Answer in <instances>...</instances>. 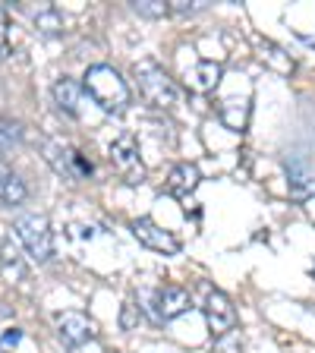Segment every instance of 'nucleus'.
Masks as SVG:
<instances>
[{
    "label": "nucleus",
    "mask_w": 315,
    "mask_h": 353,
    "mask_svg": "<svg viewBox=\"0 0 315 353\" xmlns=\"http://www.w3.org/2000/svg\"><path fill=\"white\" fill-rule=\"evenodd\" d=\"M142 303H145L142 309H148L154 322L161 325V322H170V319H176V316H183L192 300H190V290H186V287L164 284V287H158V290H145V294H142Z\"/></svg>",
    "instance_id": "4"
},
{
    "label": "nucleus",
    "mask_w": 315,
    "mask_h": 353,
    "mask_svg": "<svg viewBox=\"0 0 315 353\" xmlns=\"http://www.w3.org/2000/svg\"><path fill=\"white\" fill-rule=\"evenodd\" d=\"M0 19H7V10H3V7H0Z\"/></svg>",
    "instance_id": "23"
},
{
    "label": "nucleus",
    "mask_w": 315,
    "mask_h": 353,
    "mask_svg": "<svg viewBox=\"0 0 315 353\" xmlns=\"http://www.w3.org/2000/svg\"><path fill=\"white\" fill-rule=\"evenodd\" d=\"M136 79H139L142 98H145L152 108H174L176 104V95H180V92H176V82L170 79L158 63H152V60L136 63Z\"/></svg>",
    "instance_id": "2"
},
{
    "label": "nucleus",
    "mask_w": 315,
    "mask_h": 353,
    "mask_svg": "<svg viewBox=\"0 0 315 353\" xmlns=\"http://www.w3.org/2000/svg\"><path fill=\"white\" fill-rule=\"evenodd\" d=\"M130 230H132V236H136L142 246H148V250H154V252H164V256H176V252H180V240H176L170 230L158 228L152 218L132 221Z\"/></svg>",
    "instance_id": "7"
},
{
    "label": "nucleus",
    "mask_w": 315,
    "mask_h": 353,
    "mask_svg": "<svg viewBox=\"0 0 315 353\" xmlns=\"http://www.w3.org/2000/svg\"><path fill=\"white\" fill-rule=\"evenodd\" d=\"M287 186L294 199H312L315 196V168H309L300 158H287Z\"/></svg>",
    "instance_id": "10"
},
{
    "label": "nucleus",
    "mask_w": 315,
    "mask_h": 353,
    "mask_svg": "<svg viewBox=\"0 0 315 353\" xmlns=\"http://www.w3.org/2000/svg\"><path fill=\"white\" fill-rule=\"evenodd\" d=\"M57 338L63 341V347L79 350L82 344H88L95 338V322L88 316H82V312H63L57 319Z\"/></svg>",
    "instance_id": "9"
},
{
    "label": "nucleus",
    "mask_w": 315,
    "mask_h": 353,
    "mask_svg": "<svg viewBox=\"0 0 315 353\" xmlns=\"http://www.w3.org/2000/svg\"><path fill=\"white\" fill-rule=\"evenodd\" d=\"M19 136H22L19 123H13V120H0V154L10 152V148L19 142Z\"/></svg>",
    "instance_id": "16"
},
{
    "label": "nucleus",
    "mask_w": 315,
    "mask_h": 353,
    "mask_svg": "<svg viewBox=\"0 0 315 353\" xmlns=\"http://www.w3.org/2000/svg\"><path fill=\"white\" fill-rule=\"evenodd\" d=\"M82 95H85V88L79 85V82L73 79H57V85H54V104H57L63 114H70V117H79V108H82Z\"/></svg>",
    "instance_id": "12"
},
{
    "label": "nucleus",
    "mask_w": 315,
    "mask_h": 353,
    "mask_svg": "<svg viewBox=\"0 0 315 353\" xmlns=\"http://www.w3.org/2000/svg\"><path fill=\"white\" fill-rule=\"evenodd\" d=\"M110 161L130 183H139L142 174H145V168L139 161V142L132 139L130 132H120L117 139L110 142Z\"/></svg>",
    "instance_id": "6"
},
{
    "label": "nucleus",
    "mask_w": 315,
    "mask_h": 353,
    "mask_svg": "<svg viewBox=\"0 0 315 353\" xmlns=\"http://www.w3.org/2000/svg\"><path fill=\"white\" fill-rule=\"evenodd\" d=\"M196 186H199V170L192 168V164H176V168L170 170V176H167L170 196L186 199L192 190H196Z\"/></svg>",
    "instance_id": "14"
},
{
    "label": "nucleus",
    "mask_w": 315,
    "mask_h": 353,
    "mask_svg": "<svg viewBox=\"0 0 315 353\" xmlns=\"http://www.w3.org/2000/svg\"><path fill=\"white\" fill-rule=\"evenodd\" d=\"M212 353H243V341H240V331H227L224 338H218V344H214Z\"/></svg>",
    "instance_id": "17"
},
{
    "label": "nucleus",
    "mask_w": 315,
    "mask_h": 353,
    "mask_svg": "<svg viewBox=\"0 0 315 353\" xmlns=\"http://www.w3.org/2000/svg\"><path fill=\"white\" fill-rule=\"evenodd\" d=\"M221 63H214V60H202V63H196L192 70H186V85L192 88V92H212L214 85L221 82Z\"/></svg>",
    "instance_id": "13"
},
{
    "label": "nucleus",
    "mask_w": 315,
    "mask_h": 353,
    "mask_svg": "<svg viewBox=\"0 0 315 353\" xmlns=\"http://www.w3.org/2000/svg\"><path fill=\"white\" fill-rule=\"evenodd\" d=\"M13 230L35 262H48V259L54 256V234H51V224H48L44 214H19Z\"/></svg>",
    "instance_id": "3"
},
{
    "label": "nucleus",
    "mask_w": 315,
    "mask_h": 353,
    "mask_svg": "<svg viewBox=\"0 0 315 353\" xmlns=\"http://www.w3.org/2000/svg\"><path fill=\"white\" fill-rule=\"evenodd\" d=\"M29 196V186L16 170H10L0 161V205H22Z\"/></svg>",
    "instance_id": "11"
},
{
    "label": "nucleus",
    "mask_w": 315,
    "mask_h": 353,
    "mask_svg": "<svg viewBox=\"0 0 315 353\" xmlns=\"http://www.w3.org/2000/svg\"><path fill=\"white\" fill-rule=\"evenodd\" d=\"M35 22H38V26H44V32H48V35H54V32L60 29V19H57V13H54V10H44V13H38Z\"/></svg>",
    "instance_id": "19"
},
{
    "label": "nucleus",
    "mask_w": 315,
    "mask_h": 353,
    "mask_svg": "<svg viewBox=\"0 0 315 353\" xmlns=\"http://www.w3.org/2000/svg\"><path fill=\"white\" fill-rule=\"evenodd\" d=\"M139 319H142V306H132V303H126L123 312H120V328L132 331L136 325H139Z\"/></svg>",
    "instance_id": "18"
},
{
    "label": "nucleus",
    "mask_w": 315,
    "mask_h": 353,
    "mask_svg": "<svg viewBox=\"0 0 315 353\" xmlns=\"http://www.w3.org/2000/svg\"><path fill=\"white\" fill-rule=\"evenodd\" d=\"M0 353H10V350H7V347H3V344H0Z\"/></svg>",
    "instance_id": "24"
},
{
    "label": "nucleus",
    "mask_w": 315,
    "mask_h": 353,
    "mask_svg": "<svg viewBox=\"0 0 315 353\" xmlns=\"http://www.w3.org/2000/svg\"><path fill=\"white\" fill-rule=\"evenodd\" d=\"M205 322H208V328H212L214 338H224L227 331L236 328V309H234V303H230L227 294H221V290H208Z\"/></svg>",
    "instance_id": "8"
},
{
    "label": "nucleus",
    "mask_w": 315,
    "mask_h": 353,
    "mask_svg": "<svg viewBox=\"0 0 315 353\" xmlns=\"http://www.w3.org/2000/svg\"><path fill=\"white\" fill-rule=\"evenodd\" d=\"M10 316V306H3V303H0V319H7Z\"/></svg>",
    "instance_id": "22"
},
{
    "label": "nucleus",
    "mask_w": 315,
    "mask_h": 353,
    "mask_svg": "<svg viewBox=\"0 0 315 353\" xmlns=\"http://www.w3.org/2000/svg\"><path fill=\"white\" fill-rule=\"evenodd\" d=\"M44 158H48V164L60 176H70V180H79V176L92 174V161H85L76 148L63 145V142H54V139L44 142Z\"/></svg>",
    "instance_id": "5"
},
{
    "label": "nucleus",
    "mask_w": 315,
    "mask_h": 353,
    "mask_svg": "<svg viewBox=\"0 0 315 353\" xmlns=\"http://www.w3.org/2000/svg\"><path fill=\"white\" fill-rule=\"evenodd\" d=\"M13 51V44H10V29H7V19H0V60L7 57Z\"/></svg>",
    "instance_id": "21"
},
{
    "label": "nucleus",
    "mask_w": 315,
    "mask_h": 353,
    "mask_svg": "<svg viewBox=\"0 0 315 353\" xmlns=\"http://www.w3.org/2000/svg\"><path fill=\"white\" fill-rule=\"evenodd\" d=\"M202 7H205V3H192V0H174V3H170V13L192 16V13H199Z\"/></svg>",
    "instance_id": "20"
},
{
    "label": "nucleus",
    "mask_w": 315,
    "mask_h": 353,
    "mask_svg": "<svg viewBox=\"0 0 315 353\" xmlns=\"http://www.w3.org/2000/svg\"><path fill=\"white\" fill-rule=\"evenodd\" d=\"M82 88H85L88 98H92L101 110H108V114L123 110L126 104H130V85H126L123 76H120L114 66H108V63L88 66Z\"/></svg>",
    "instance_id": "1"
},
{
    "label": "nucleus",
    "mask_w": 315,
    "mask_h": 353,
    "mask_svg": "<svg viewBox=\"0 0 315 353\" xmlns=\"http://www.w3.org/2000/svg\"><path fill=\"white\" fill-rule=\"evenodd\" d=\"M132 13L145 16V19H164L170 13V3H164V0H136Z\"/></svg>",
    "instance_id": "15"
}]
</instances>
